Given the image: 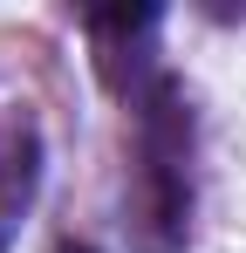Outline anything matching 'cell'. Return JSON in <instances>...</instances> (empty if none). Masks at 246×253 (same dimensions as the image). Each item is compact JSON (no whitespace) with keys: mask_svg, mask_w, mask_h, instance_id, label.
I'll return each mask as SVG.
<instances>
[{"mask_svg":"<svg viewBox=\"0 0 246 253\" xmlns=\"http://www.w3.org/2000/svg\"><path fill=\"white\" fill-rule=\"evenodd\" d=\"M130 185H123V233L137 253H185L199 206V117L192 89L171 69L130 96Z\"/></svg>","mask_w":246,"mask_h":253,"instance_id":"obj_1","label":"cell"},{"mask_svg":"<svg viewBox=\"0 0 246 253\" xmlns=\"http://www.w3.org/2000/svg\"><path fill=\"white\" fill-rule=\"evenodd\" d=\"M158 28H164V7H89L82 14V35L96 48V69L103 83L130 96L137 83H151L164 62H158Z\"/></svg>","mask_w":246,"mask_h":253,"instance_id":"obj_2","label":"cell"},{"mask_svg":"<svg viewBox=\"0 0 246 253\" xmlns=\"http://www.w3.org/2000/svg\"><path fill=\"white\" fill-rule=\"evenodd\" d=\"M41 192V124L35 117H0V253L14 247L21 219L35 212Z\"/></svg>","mask_w":246,"mask_h":253,"instance_id":"obj_3","label":"cell"},{"mask_svg":"<svg viewBox=\"0 0 246 253\" xmlns=\"http://www.w3.org/2000/svg\"><path fill=\"white\" fill-rule=\"evenodd\" d=\"M55 253H96V247H89V240H62Z\"/></svg>","mask_w":246,"mask_h":253,"instance_id":"obj_4","label":"cell"}]
</instances>
